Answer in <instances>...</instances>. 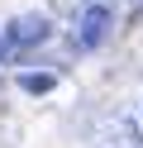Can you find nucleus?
<instances>
[{
  "mask_svg": "<svg viewBox=\"0 0 143 148\" xmlns=\"http://www.w3.org/2000/svg\"><path fill=\"white\" fill-rule=\"evenodd\" d=\"M105 34H110V10H105V5H86L81 10V24H76V48H95V43L105 38Z\"/></svg>",
  "mask_w": 143,
  "mask_h": 148,
  "instance_id": "nucleus-1",
  "label": "nucleus"
},
{
  "mask_svg": "<svg viewBox=\"0 0 143 148\" xmlns=\"http://www.w3.org/2000/svg\"><path fill=\"white\" fill-rule=\"evenodd\" d=\"M48 34H53V29H48V19H43V14H24V19H14L10 38H14L19 48H29V43H43Z\"/></svg>",
  "mask_w": 143,
  "mask_h": 148,
  "instance_id": "nucleus-2",
  "label": "nucleus"
},
{
  "mask_svg": "<svg viewBox=\"0 0 143 148\" xmlns=\"http://www.w3.org/2000/svg\"><path fill=\"white\" fill-rule=\"evenodd\" d=\"M53 86H57L53 72H24V77H19V91H29V96H48Z\"/></svg>",
  "mask_w": 143,
  "mask_h": 148,
  "instance_id": "nucleus-3",
  "label": "nucleus"
}]
</instances>
